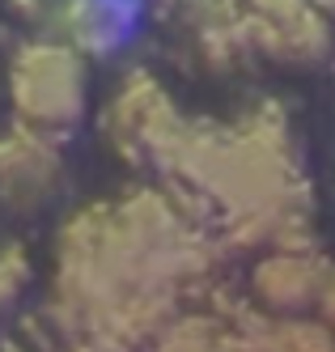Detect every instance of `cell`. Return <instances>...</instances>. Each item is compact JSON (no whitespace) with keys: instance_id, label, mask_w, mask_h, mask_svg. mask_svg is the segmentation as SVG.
I'll return each instance as SVG.
<instances>
[{"instance_id":"cell-4","label":"cell","mask_w":335,"mask_h":352,"mask_svg":"<svg viewBox=\"0 0 335 352\" xmlns=\"http://www.w3.org/2000/svg\"><path fill=\"white\" fill-rule=\"evenodd\" d=\"M331 263L318 246L263 250L250 267V306L268 318H305L318 306V293Z\"/></svg>"},{"instance_id":"cell-10","label":"cell","mask_w":335,"mask_h":352,"mask_svg":"<svg viewBox=\"0 0 335 352\" xmlns=\"http://www.w3.org/2000/svg\"><path fill=\"white\" fill-rule=\"evenodd\" d=\"M9 5L30 21H56V13H60V0H9Z\"/></svg>"},{"instance_id":"cell-1","label":"cell","mask_w":335,"mask_h":352,"mask_svg":"<svg viewBox=\"0 0 335 352\" xmlns=\"http://www.w3.org/2000/svg\"><path fill=\"white\" fill-rule=\"evenodd\" d=\"M9 98L21 128H34L43 136L76 128L89 102L85 56L72 52L64 38L25 43L9 68Z\"/></svg>"},{"instance_id":"cell-6","label":"cell","mask_w":335,"mask_h":352,"mask_svg":"<svg viewBox=\"0 0 335 352\" xmlns=\"http://www.w3.org/2000/svg\"><path fill=\"white\" fill-rule=\"evenodd\" d=\"M56 30L81 56H115L140 30V0H60Z\"/></svg>"},{"instance_id":"cell-11","label":"cell","mask_w":335,"mask_h":352,"mask_svg":"<svg viewBox=\"0 0 335 352\" xmlns=\"http://www.w3.org/2000/svg\"><path fill=\"white\" fill-rule=\"evenodd\" d=\"M162 5H170V9H178V5H183V0H162Z\"/></svg>"},{"instance_id":"cell-2","label":"cell","mask_w":335,"mask_h":352,"mask_svg":"<svg viewBox=\"0 0 335 352\" xmlns=\"http://www.w3.org/2000/svg\"><path fill=\"white\" fill-rule=\"evenodd\" d=\"M183 128H187V115L174 107L166 85L158 77H149L144 68L127 72L119 89L111 94L107 111H102V136L111 140L115 153L158 170L174 153Z\"/></svg>"},{"instance_id":"cell-9","label":"cell","mask_w":335,"mask_h":352,"mask_svg":"<svg viewBox=\"0 0 335 352\" xmlns=\"http://www.w3.org/2000/svg\"><path fill=\"white\" fill-rule=\"evenodd\" d=\"M314 318L327 327V331L335 336V263L327 272V280H323V293H318V306H314Z\"/></svg>"},{"instance_id":"cell-8","label":"cell","mask_w":335,"mask_h":352,"mask_svg":"<svg viewBox=\"0 0 335 352\" xmlns=\"http://www.w3.org/2000/svg\"><path fill=\"white\" fill-rule=\"evenodd\" d=\"M21 285H25V255L21 250H0V314L13 306Z\"/></svg>"},{"instance_id":"cell-3","label":"cell","mask_w":335,"mask_h":352,"mask_svg":"<svg viewBox=\"0 0 335 352\" xmlns=\"http://www.w3.org/2000/svg\"><path fill=\"white\" fill-rule=\"evenodd\" d=\"M242 5L255 56L289 68H318L331 56L335 26L318 0H242Z\"/></svg>"},{"instance_id":"cell-5","label":"cell","mask_w":335,"mask_h":352,"mask_svg":"<svg viewBox=\"0 0 335 352\" xmlns=\"http://www.w3.org/2000/svg\"><path fill=\"white\" fill-rule=\"evenodd\" d=\"M64 183V157L56 136H43L34 128H9L0 136V204L17 212L43 208Z\"/></svg>"},{"instance_id":"cell-7","label":"cell","mask_w":335,"mask_h":352,"mask_svg":"<svg viewBox=\"0 0 335 352\" xmlns=\"http://www.w3.org/2000/svg\"><path fill=\"white\" fill-rule=\"evenodd\" d=\"M246 340L250 352H335V336L318 318H263Z\"/></svg>"}]
</instances>
